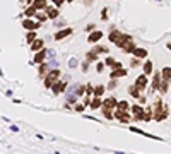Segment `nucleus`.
I'll return each instance as SVG.
<instances>
[{
    "label": "nucleus",
    "instance_id": "obj_5",
    "mask_svg": "<svg viewBox=\"0 0 171 154\" xmlns=\"http://www.w3.org/2000/svg\"><path fill=\"white\" fill-rule=\"evenodd\" d=\"M122 50H123V53H133V50H135V43H133L132 36H127V34H125V41H123Z\"/></svg>",
    "mask_w": 171,
    "mask_h": 154
},
{
    "label": "nucleus",
    "instance_id": "obj_34",
    "mask_svg": "<svg viewBox=\"0 0 171 154\" xmlns=\"http://www.w3.org/2000/svg\"><path fill=\"white\" fill-rule=\"evenodd\" d=\"M86 5H91V0H86Z\"/></svg>",
    "mask_w": 171,
    "mask_h": 154
},
{
    "label": "nucleus",
    "instance_id": "obj_31",
    "mask_svg": "<svg viewBox=\"0 0 171 154\" xmlns=\"http://www.w3.org/2000/svg\"><path fill=\"white\" fill-rule=\"evenodd\" d=\"M34 39H36V34H34V33H33V31H31V33H29V34H27V43H29V45H31V43H33V41H34Z\"/></svg>",
    "mask_w": 171,
    "mask_h": 154
},
{
    "label": "nucleus",
    "instance_id": "obj_10",
    "mask_svg": "<svg viewBox=\"0 0 171 154\" xmlns=\"http://www.w3.org/2000/svg\"><path fill=\"white\" fill-rule=\"evenodd\" d=\"M132 113H133V120H142V115H144V110L139 105H133L132 106Z\"/></svg>",
    "mask_w": 171,
    "mask_h": 154
},
{
    "label": "nucleus",
    "instance_id": "obj_6",
    "mask_svg": "<svg viewBox=\"0 0 171 154\" xmlns=\"http://www.w3.org/2000/svg\"><path fill=\"white\" fill-rule=\"evenodd\" d=\"M115 116L120 122H123V123H128L132 120V116L128 115V111H123V110H115Z\"/></svg>",
    "mask_w": 171,
    "mask_h": 154
},
{
    "label": "nucleus",
    "instance_id": "obj_18",
    "mask_svg": "<svg viewBox=\"0 0 171 154\" xmlns=\"http://www.w3.org/2000/svg\"><path fill=\"white\" fill-rule=\"evenodd\" d=\"M31 5H33V7H36L38 10H41V9H46V7H48L46 0H33V2H31Z\"/></svg>",
    "mask_w": 171,
    "mask_h": 154
},
{
    "label": "nucleus",
    "instance_id": "obj_2",
    "mask_svg": "<svg viewBox=\"0 0 171 154\" xmlns=\"http://www.w3.org/2000/svg\"><path fill=\"white\" fill-rule=\"evenodd\" d=\"M110 41L115 43L118 48H122L123 46V41H125V34L122 33V31H118V29H113L110 33Z\"/></svg>",
    "mask_w": 171,
    "mask_h": 154
},
{
    "label": "nucleus",
    "instance_id": "obj_25",
    "mask_svg": "<svg viewBox=\"0 0 171 154\" xmlns=\"http://www.w3.org/2000/svg\"><path fill=\"white\" fill-rule=\"evenodd\" d=\"M115 110H123V111H128V103L125 101V99H123V101H118V103H116V108H115Z\"/></svg>",
    "mask_w": 171,
    "mask_h": 154
},
{
    "label": "nucleus",
    "instance_id": "obj_32",
    "mask_svg": "<svg viewBox=\"0 0 171 154\" xmlns=\"http://www.w3.org/2000/svg\"><path fill=\"white\" fill-rule=\"evenodd\" d=\"M65 0H53V5H56V7H60V5L64 4Z\"/></svg>",
    "mask_w": 171,
    "mask_h": 154
},
{
    "label": "nucleus",
    "instance_id": "obj_23",
    "mask_svg": "<svg viewBox=\"0 0 171 154\" xmlns=\"http://www.w3.org/2000/svg\"><path fill=\"white\" fill-rule=\"evenodd\" d=\"M101 111H103V116H104V118L113 120V113H111L113 110H110V108H106V106H101Z\"/></svg>",
    "mask_w": 171,
    "mask_h": 154
},
{
    "label": "nucleus",
    "instance_id": "obj_17",
    "mask_svg": "<svg viewBox=\"0 0 171 154\" xmlns=\"http://www.w3.org/2000/svg\"><path fill=\"white\" fill-rule=\"evenodd\" d=\"M43 39H39V38H36L33 43H31V50L33 51H38V50H43Z\"/></svg>",
    "mask_w": 171,
    "mask_h": 154
},
{
    "label": "nucleus",
    "instance_id": "obj_28",
    "mask_svg": "<svg viewBox=\"0 0 171 154\" xmlns=\"http://www.w3.org/2000/svg\"><path fill=\"white\" fill-rule=\"evenodd\" d=\"M36 12H38V9H36V7H33V5H31V7L27 9V10H26V16H27V17H33V16H34V14H36Z\"/></svg>",
    "mask_w": 171,
    "mask_h": 154
},
{
    "label": "nucleus",
    "instance_id": "obj_22",
    "mask_svg": "<svg viewBox=\"0 0 171 154\" xmlns=\"http://www.w3.org/2000/svg\"><path fill=\"white\" fill-rule=\"evenodd\" d=\"M128 93L132 94L133 98H140V89H139V87H137L135 84H133V86H130V87H128Z\"/></svg>",
    "mask_w": 171,
    "mask_h": 154
},
{
    "label": "nucleus",
    "instance_id": "obj_11",
    "mask_svg": "<svg viewBox=\"0 0 171 154\" xmlns=\"http://www.w3.org/2000/svg\"><path fill=\"white\" fill-rule=\"evenodd\" d=\"M74 31L70 29V28H67V29H62V31H58V33H55V39L56 41H60V39H64L65 36H70Z\"/></svg>",
    "mask_w": 171,
    "mask_h": 154
},
{
    "label": "nucleus",
    "instance_id": "obj_19",
    "mask_svg": "<svg viewBox=\"0 0 171 154\" xmlns=\"http://www.w3.org/2000/svg\"><path fill=\"white\" fill-rule=\"evenodd\" d=\"M133 55H135L137 58H145V57H147V50H144V48H137V46H135V50H133Z\"/></svg>",
    "mask_w": 171,
    "mask_h": 154
},
{
    "label": "nucleus",
    "instance_id": "obj_24",
    "mask_svg": "<svg viewBox=\"0 0 171 154\" xmlns=\"http://www.w3.org/2000/svg\"><path fill=\"white\" fill-rule=\"evenodd\" d=\"M144 74L145 75H151V74H152V62H151V60H147L144 64Z\"/></svg>",
    "mask_w": 171,
    "mask_h": 154
},
{
    "label": "nucleus",
    "instance_id": "obj_26",
    "mask_svg": "<svg viewBox=\"0 0 171 154\" xmlns=\"http://www.w3.org/2000/svg\"><path fill=\"white\" fill-rule=\"evenodd\" d=\"M161 74H162V77H164L166 81H169V82H171V68H169V67H164Z\"/></svg>",
    "mask_w": 171,
    "mask_h": 154
},
{
    "label": "nucleus",
    "instance_id": "obj_1",
    "mask_svg": "<svg viewBox=\"0 0 171 154\" xmlns=\"http://www.w3.org/2000/svg\"><path fill=\"white\" fill-rule=\"evenodd\" d=\"M152 113H154V120H156V122H162V120L168 116V106L166 105L162 106V101L158 99L152 106Z\"/></svg>",
    "mask_w": 171,
    "mask_h": 154
},
{
    "label": "nucleus",
    "instance_id": "obj_3",
    "mask_svg": "<svg viewBox=\"0 0 171 154\" xmlns=\"http://www.w3.org/2000/svg\"><path fill=\"white\" fill-rule=\"evenodd\" d=\"M106 51H108L106 46H96V48H93V50L86 55V58H87V62H94V60H98L99 53H106Z\"/></svg>",
    "mask_w": 171,
    "mask_h": 154
},
{
    "label": "nucleus",
    "instance_id": "obj_33",
    "mask_svg": "<svg viewBox=\"0 0 171 154\" xmlns=\"http://www.w3.org/2000/svg\"><path fill=\"white\" fill-rule=\"evenodd\" d=\"M84 105H77V106H75V111H84Z\"/></svg>",
    "mask_w": 171,
    "mask_h": 154
},
{
    "label": "nucleus",
    "instance_id": "obj_9",
    "mask_svg": "<svg viewBox=\"0 0 171 154\" xmlns=\"http://www.w3.org/2000/svg\"><path fill=\"white\" fill-rule=\"evenodd\" d=\"M101 38H103V33H101V31H93V33L89 34V38H87V41H89L91 45H94V43H98Z\"/></svg>",
    "mask_w": 171,
    "mask_h": 154
},
{
    "label": "nucleus",
    "instance_id": "obj_27",
    "mask_svg": "<svg viewBox=\"0 0 171 154\" xmlns=\"http://www.w3.org/2000/svg\"><path fill=\"white\" fill-rule=\"evenodd\" d=\"M48 72H50V70H48V67H46L45 64L39 65V75H41V77H46V74H48Z\"/></svg>",
    "mask_w": 171,
    "mask_h": 154
},
{
    "label": "nucleus",
    "instance_id": "obj_14",
    "mask_svg": "<svg viewBox=\"0 0 171 154\" xmlns=\"http://www.w3.org/2000/svg\"><path fill=\"white\" fill-rule=\"evenodd\" d=\"M116 99L115 98H106L104 101H103V106H106V108H110V110H115L116 108Z\"/></svg>",
    "mask_w": 171,
    "mask_h": 154
},
{
    "label": "nucleus",
    "instance_id": "obj_15",
    "mask_svg": "<svg viewBox=\"0 0 171 154\" xmlns=\"http://www.w3.org/2000/svg\"><path fill=\"white\" fill-rule=\"evenodd\" d=\"M45 57H46V50H38L36 51V57H34V62H36V64H43V62H45Z\"/></svg>",
    "mask_w": 171,
    "mask_h": 154
},
{
    "label": "nucleus",
    "instance_id": "obj_8",
    "mask_svg": "<svg viewBox=\"0 0 171 154\" xmlns=\"http://www.w3.org/2000/svg\"><path fill=\"white\" fill-rule=\"evenodd\" d=\"M22 26H24L26 29H29V31H36L39 28V22H33L29 17H27V19H24V21H22Z\"/></svg>",
    "mask_w": 171,
    "mask_h": 154
},
{
    "label": "nucleus",
    "instance_id": "obj_16",
    "mask_svg": "<svg viewBox=\"0 0 171 154\" xmlns=\"http://www.w3.org/2000/svg\"><path fill=\"white\" fill-rule=\"evenodd\" d=\"M101 106H103L101 96H94L93 101H91V108H93V110H98V108H101Z\"/></svg>",
    "mask_w": 171,
    "mask_h": 154
},
{
    "label": "nucleus",
    "instance_id": "obj_4",
    "mask_svg": "<svg viewBox=\"0 0 171 154\" xmlns=\"http://www.w3.org/2000/svg\"><path fill=\"white\" fill-rule=\"evenodd\" d=\"M58 77H60V70H50V72L46 74V77H45V86L51 87V86L58 81Z\"/></svg>",
    "mask_w": 171,
    "mask_h": 154
},
{
    "label": "nucleus",
    "instance_id": "obj_7",
    "mask_svg": "<svg viewBox=\"0 0 171 154\" xmlns=\"http://www.w3.org/2000/svg\"><path fill=\"white\" fill-rule=\"evenodd\" d=\"M135 86H137V87H139L140 91H144L145 87H147V75H145V74H142V75H139V77H137Z\"/></svg>",
    "mask_w": 171,
    "mask_h": 154
},
{
    "label": "nucleus",
    "instance_id": "obj_29",
    "mask_svg": "<svg viewBox=\"0 0 171 154\" xmlns=\"http://www.w3.org/2000/svg\"><path fill=\"white\" fill-rule=\"evenodd\" d=\"M103 93H104V86H98L94 89V96H103Z\"/></svg>",
    "mask_w": 171,
    "mask_h": 154
},
{
    "label": "nucleus",
    "instance_id": "obj_21",
    "mask_svg": "<svg viewBox=\"0 0 171 154\" xmlns=\"http://www.w3.org/2000/svg\"><path fill=\"white\" fill-rule=\"evenodd\" d=\"M127 75V70H123V68L120 67V68H113V72H111V77L115 79V77H123Z\"/></svg>",
    "mask_w": 171,
    "mask_h": 154
},
{
    "label": "nucleus",
    "instance_id": "obj_20",
    "mask_svg": "<svg viewBox=\"0 0 171 154\" xmlns=\"http://www.w3.org/2000/svg\"><path fill=\"white\" fill-rule=\"evenodd\" d=\"M151 118H154L152 108H145V110H144V115H142V120H144V122H149Z\"/></svg>",
    "mask_w": 171,
    "mask_h": 154
},
{
    "label": "nucleus",
    "instance_id": "obj_30",
    "mask_svg": "<svg viewBox=\"0 0 171 154\" xmlns=\"http://www.w3.org/2000/svg\"><path fill=\"white\" fill-rule=\"evenodd\" d=\"M36 17H38V21H41V22H45L48 19V16H45V14H39V12H36Z\"/></svg>",
    "mask_w": 171,
    "mask_h": 154
},
{
    "label": "nucleus",
    "instance_id": "obj_13",
    "mask_svg": "<svg viewBox=\"0 0 171 154\" xmlns=\"http://www.w3.org/2000/svg\"><path fill=\"white\" fill-rule=\"evenodd\" d=\"M46 16H48V19H56V17H58V7H56V5L46 7Z\"/></svg>",
    "mask_w": 171,
    "mask_h": 154
},
{
    "label": "nucleus",
    "instance_id": "obj_12",
    "mask_svg": "<svg viewBox=\"0 0 171 154\" xmlns=\"http://www.w3.org/2000/svg\"><path fill=\"white\" fill-rule=\"evenodd\" d=\"M65 87H67V84H65V82H62V81H56L55 84L51 86V89H53V93H55V94H60L62 91L65 89Z\"/></svg>",
    "mask_w": 171,
    "mask_h": 154
}]
</instances>
